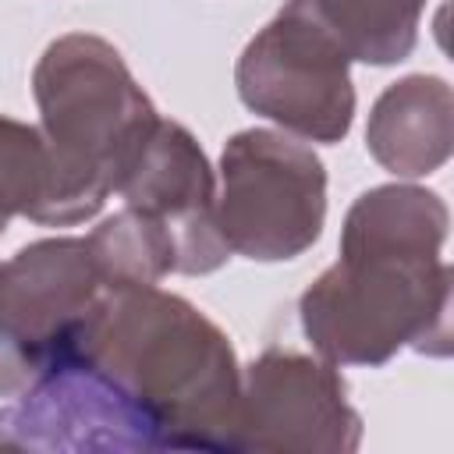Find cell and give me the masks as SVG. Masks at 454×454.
Instances as JSON below:
<instances>
[{"instance_id":"7","label":"cell","mask_w":454,"mask_h":454,"mask_svg":"<svg viewBox=\"0 0 454 454\" xmlns=\"http://www.w3.org/2000/svg\"><path fill=\"white\" fill-rule=\"evenodd\" d=\"M362 443V415L333 362L266 348L241 369L238 450L351 454Z\"/></svg>"},{"instance_id":"2","label":"cell","mask_w":454,"mask_h":454,"mask_svg":"<svg viewBox=\"0 0 454 454\" xmlns=\"http://www.w3.org/2000/svg\"><path fill=\"white\" fill-rule=\"evenodd\" d=\"M447 202L419 184L362 192L340 227V259L298 298L301 333L319 358L387 365L397 351H450Z\"/></svg>"},{"instance_id":"6","label":"cell","mask_w":454,"mask_h":454,"mask_svg":"<svg viewBox=\"0 0 454 454\" xmlns=\"http://www.w3.org/2000/svg\"><path fill=\"white\" fill-rule=\"evenodd\" d=\"M106 287L89 238H39L0 262V397L25 394Z\"/></svg>"},{"instance_id":"1","label":"cell","mask_w":454,"mask_h":454,"mask_svg":"<svg viewBox=\"0 0 454 454\" xmlns=\"http://www.w3.org/2000/svg\"><path fill=\"white\" fill-rule=\"evenodd\" d=\"M238 355L206 312L156 284H106L57 362L0 408V433L28 450L238 454Z\"/></svg>"},{"instance_id":"10","label":"cell","mask_w":454,"mask_h":454,"mask_svg":"<svg viewBox=\"0 0 454 454\" xmlns=\"http://www.w3.org/2000/svg\"><path fill=\"white\" fill-rule=\"evenodd\" d=\"M351 60L401 64L419 43L426 0H305Z\"/></svg>"},{"instance_id":"9","label":"cell","mask_w":454,"mask_h":454,"mask_svg":"<svg viewBox=\"0 0 454 454\" xmlns=\"http://www.w3.org/2000/svg\"><path fill=\"white\" fill-rule=\"evenodd\" d=\"M369 156L394 177H426L450 160L454 96L440 74H404L380 92L365 124Z\"/></svg>"},{"instance_id":"8","label":"cell","mask_w":454,"mask_h":454,"mask_svg":"<svg viewBox=\"0 0 454 454\" xmlns=\"http://www.w3.org/2000/svg\"><path fill=\"white\" fill-rule=\"evenodd\" d=\"M117 195L163 231L174 248V273L202 277L231 259L216 227V174L184 124L156 121Z\"/></svg>"},{"instance_id":"4","label":"cell","mask_w":454,"mask_h":454,"mask_svg":"<svg viewBox=\"0 0 454 454\" xmlns=\"http://www.w3.org/2000/svg\"><path fill=\"white\" fill-rule=\"evenodd\" d=\"M326 220V167L298 138L245 128L223 142L216 227L234 255L284 262L309 252Z\"/></svg>"},{"instance_id":"3","label":"cell","mask_w":454,"mask_h":454,"mask_svg":"<svg viewBox=\"0 0 454 454\" xmlns=\"http://www.w3.org/2000/svg\"><path fill=\"white\" fill-rule=\"evenodd\" d=\"M32 96L50 153V195L39 223H85L117 192L160 114L121 50L89 32L60 35L43 50Z\"/></svg>"},{"instance_id":"5","label":"cell","mask_w":454,"mask_h":454,"mask_svg":"<svg viewBox=\"0 0 454 454\" xmlns=\"http://www.w3.org/2000/svg\"><path fill=\"white\" fill-rule=\"evenodd\" d=\"M241 103L284 131L337 145L355 121L351 57L305 0H287L238 57Z\"/></svg>"},{"instance_id":"11","label":"cell","mask_w":454,"mask_h":454,"mask_svg":"<svg viewBox=\"0 0 454 454\" xmlns=\"http://www.w3.org/2000/svg\"><path fill=\"white\" fill-rule=\"evenodd\" d=\"M92 255L106 284H156L174 273V248L163 231L131 206L106 216L89 234Z\"/></svg>"},{"instance_id":"12","label":"cell","mask_w":454,"mask_h":454,"mask_svg":"<svg viewBox=\"0 0 454 454\" xmlns=\"http://www.w3.org/2000/svg\"><path fill=\"white\" fill-rule=\"evenodd\" d=\"M50 195V153L39 124L0 114V234L14 216L39 223Z\"/></svg>"}]
</instances>
